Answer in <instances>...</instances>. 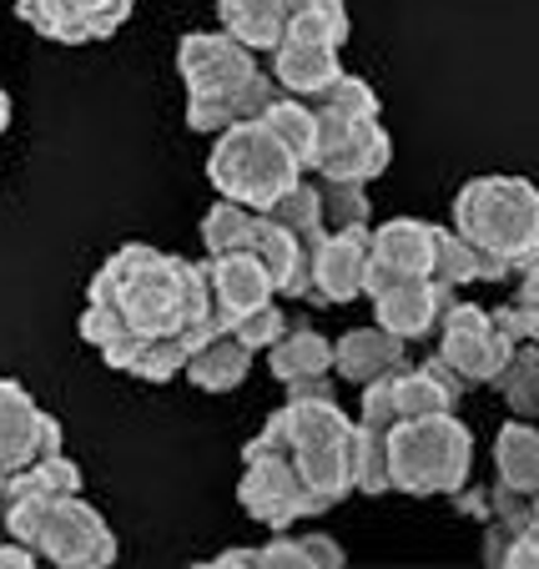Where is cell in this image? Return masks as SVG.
<instances>
[{
	"label": "cell",
	"instance_id": "cell-1",
	"mask_svg": "<svg viewBox=\"0 0 539 569\" xmlns=\"http://www.w3.org/2000/svg\"><path fill=\"white\" fill-rule=\"evenodd\" d=\"M87 298L121 308V318L137 333H177L187 343V353L202 338H212L217 328H227L202 262L157 252L147 242H127L121 252H111L101 262V272L91 278Z\"/></svg>",
	"mask_w": 539,
	"mask_h": 569
},
{
	"label": "cell",
	"instance_id": "cell-2",
	"mask_svg": "<svg viewBox=\"0 0 539 569\" xmlns=\"http://www.w3.org/2000/svg\"><path fill=\"white\" fill-rule=\"evenodd\" d=\"M177 71L187 81V127L192 131H222L232 121H252L278 97L272 71L258 66V51L227 31H192L177 46Z\"/></svg>",
	"mask_w": 539,
	"mask_h": 569
},
{
	"label": "cell",
	"instance_id": "cell-3",
	"mask_svg": "<svg viewBox=\"0 0 539 569\" xmlns=\"http://www.w3.org/2000/svg\"><path fill=\"white\" fill-rule=\"evenodd\" d=\"M242 453H292L308 495L323 509L353 495V419L333 393H288Z\"/></svg>",
	"mask_w": 539,
	"mask_h": 569
},
{
	"label": "cell",
	"instance_id": "cell-4",
	"mask_svg": "<svg viewBox=\"0 0 539 569\" xmlns=\"http://www.w3.org/2000/svg\"><path fill=\"white\" fill-rule=\"evenodd\" d=\"M453 232L469 237L485 282H505L539 258V187L525 177H475L453 197Z\"/></svg>",
	"mask_w": 539,
	"mask_h": 569
},
{
	"label": "cell",
	"instance_id": "cell-5",
	"mask_svg": "<svg viewBox=\"0 0 539 569\" xmlns=\"http://www.w3.org/2000/svg\"><path fill=\"white\" fill-rule=\"evenodd\" d=\"M6 535L31 545L46 565L66 569H101L117 559V535L101 519V509H91L81 495H56V499H6Z\"/></svg>",
	"mask_w": 539,
	"mask_h": 569
},
{
	"label": "cell",
	"instance_id": "cell-6",
	"mask_svg": "<svg viewBox=\"0 0 539 569\" xmlns=\"http://www.w3.org/2000/svg\"><path fill=\"white\" fill-rule=\"evenodd\" d=\"M475 469V433L459 413H423L389 429V479L399 495H459Z\"/></svg>",
	"mask_w": 539,
	"mask_h": 569
},
{
	"label": "cell",
	"instance_id": "cell-7",
	"mask_svg": "<svg viewBox=\"0 0 539 569\" xmlns=\"http://www.w3.org/2000/svg\"><path fill=\"white\" fill-rule=\"evenodd\" d=\"M298 177H302L298 157L272 137L262 117L222 127L212 157H207V182L217 187V197H232V202L252 207V212H268Z\"/></svg>",
	"mask_w": 539,
	"mask_h": 569
},
{
	"label": "cell",
	"instance_id": "cell-8",
	"mask_svg": "<svg viewBox=\"0 0 539 569\" xmlns=\"http://www.w3.org/2000/svg\"><path fill=\"white\" fill-rule=\"evenodd\" d=\"M238 505L268 529H292V525H302V519L328 515V509L308 495V483H302L292 453H242Z\"/></svg>",
	"mask_w": 539,
	"mask_h": 569
},
{
	"label": "cell",
	"instance_id": "cell-9",
	"mask_svg": "<svg viewBox=\"0 0 539 569\" xmlns=\"http://www.w3.org/2000/svg\"><path fill=\"white\" fill-rule=\"evenodd\" d=\"M318 111V177H338V182H373L393 161V141L378 117H338V111Z\"/></svg>",
	"mask_w": 539,
	"mask_h": 569
},
{
	"label": "cell",
	"instance_id": "cell-10",
	"mask_svg": "<svg viewBox=\"0 0 539 569\" xmlns=\"http://www.w3.org/2000/svg\"><path fill=\"white\" fill-rule=\"evenodd\" d=\"M433 333H439V358L465 378V383H495L499 368H505V358L515 353V343L499 333L495 312L479 308V302L453 298L449 308H443V318H439Z\"/></svg>",
	"mask_w": 539,
	"mask_h": 569
},
{
	"label": "cell",
	"instance_id": "cell-11",
	"mask_svg": "<svg viewBox=\"0 0 539 569\" xmlns=\"http://www.w3.org/2000/svg\"><path fill=\"white\" fill-rule=\"evenodd\" d=\"M131 6L137 0H16V16L31 31H41L46 41L87 46V41L117 36L127 26Z\"/></svg>",
	"mask_w": 539,
	"mask_h": 569
},
{
	"label": "cell",
	"instance_id": "cell-12",
	"mask_svg": "<svg viewBox=\"0 0 539 569\" xmlns=\"http://www.w3.org/2000/svg\"><path fill=\"white\" fill-rule=\"evenodd\" d=\"M433 237L439 227L419 222V217H393L373 232L368 248V272H363V298H373L378 288H389L399 278H429L433 272Z\"/></svg>",
	"mask_w": 539,
	"mask_h": 569
},
{
	"label": "cell",
	"instance_id": "cell-13",
	"mask_svg": "<svg viewBox=\"0 0 539 569\" xmlns=\"http://www.w3.org/2000/svg\"><path fill=\"white\" fill-rule=\"evenodd\" d=\"M368 248H373V232H368V227L318 232L313 237V288H308V298L328 302V308H343V302L363 298Z\"/></svg>",
	"mask_w": 539,
	"mask_h": 569
},
{
	"label": "cell",
	"instance_id": "cell-14",
	"mask_svg": "<svg viewBox=\"0 0 539 569\" xmlns=\"http://www.w3.org/2000/svg\"><path fill=\"white\" fill-rule=\"evenodd\" d=\"M46 453H61V423L16 378H0V459L6 469L16 473Z\"/></svg>",
	"mask_w": 539,
	"mask_h": 569
},
{
	"label": "cell",
	"instance_id": "cell-15",
	"mask_svg": "<svg viewBox=\"0 0 539 569\" xmlns=\"http://www.w3.org/2000/svg\"><path fill=\"white\" fill-rule=\"evenodd\" d=\"M368 302H373L378 328H389L403 343H413V338H429L433 328H439L443 308L453 302V288H443V282H433V278H399V282H389V288H378Z\"/></svg>",
	"mask_w": 539,
	"mask_h": 569
},
{
	"label": "cell",
	"instance_id": "cell-16",
	"mask_svg": "<svg viewBox=\"0 0 539 569\" xmlns=\"http://www.w3.org/2000/svg\"><path fill=\"white\" fill-rule=\"evenodd\" d=\"M207 268V282H212V298H217V312H222V322L242 318V312L262 308V302L278 298V282H272V272L258 262V252H217V258L202 262Z\"/></svg>",
	"mask_w": 539,
	"mask_h": 569
},
{
	"label": "cell",
	"instance_id": "cell-17",
	"mask_svg": "<svg viewBox=\"0 0 539 569\" xmlns=\"http://www.w3.org/2000/svg\"><path fill=\"white\" fill-rule=\"evenodd\" d=\"M272 81H278L288 97L313 101L343 76V61H338V46H313V41H278L272 46Z\"/></svg>",
	"mask_w": 539,
	"mask_h": 569
},
{
	"label": "cell",
	"instance_id": "cell-18",
	"mask_svg": "<svg viewBox=\"0 0 539 569\" xmlns=\"http://www.w3.org/2000/svg\"><path fill=\"white\" fill-rule=\"evenodd\" d=\"M403 338L389 333V328H378V322H368V328H348L343 338L333 343V368L338 378H348V383H373V378L393 373V368H403L409 358H403Z\"/></svg>",
	"mask_w": 539,
	"mask_h": 569
},
{
	"label": "cell",
	"instance_id": "cell-19",
	"mask_svg": "<svg viewBox=\"0 0 539 569\" xmlns=\"http://www.w3.org/2000/svg\"><path fill=\"white\" fill-rule=\"evenodd\" d=\"M465 378L453 373L439 353L429 363H403L393 373V398H399L403 419H423V413H453V403L465 398Z\"/></svg>",
	"mask_w": 539,
	"mask_h": 569
},
{
	"label": "cell",
	"instance_id": "cell-20",
	"mask_svg": "<svg viewBox=\"0 0 539 569\" xmlns=\"http://www.w3.org/2000/svg\"><path fill=\"white\" fill-rule=\"evenodd\" d=\"M248 368H252V348L242 343L232 328H217L212 338H202V343L187 353L182 373L192 378L202 393H232V388L248 378Z\"/></svg>",
	"mask_w": 539,
	"mask_h": 569
},
{
	"label": "cell",
	"instance_id": "cell-21",
	"mask_svg": "<svg viewBox=\"0 0 539 569\" xmlns=\"http://www.w3.org/2000/svg\"><path fill=\"white\" fill-rule=\"evenodd\" d=\"M495 483L539 499V429L535 419H509L495 433Z\"/></svg>",
	"mask_w": 539,
	"mask_h": 569
},
{
	"label": "cell",
	"instance_id": "cell-22",
	"mask_svg": "<svg viewBox=\"0 0 539 569\" xmlns=\"http://www.w3.org/2000/svg\"><path fill=\"white\" fill-rule=\"evenodd\" d=\"M268 368L282 388L308 383V378H328L333 373V343H328L318 328L298 322V328H288V333L268 348Z\"/></svg>",
	"mask_w": 539,
	"mask_h": 569
},
{
	"label": "cell",
	"instance_id": "cell-23",
	"mask_svg": "<svg viewBox=\"0 0 539 569\" xmlns=\"http://www.w3.org/2000/svg\"><path fill=\"white\" fill-rule=\"evenodd\" d=\"M262 121H268L272 137L298 157L302 172H313V157H318V111H313V101L278 91V97L268 101V111H262Z\"/></svg>",
	"mask_w": 539,
	"mask_h": 569
},
{
	"label": "cell",
	"instance_id": "cell-24",
	"mask_svg": "<svg viewBox=\"0 0 539 569\" xmlns=\"http://www.w3.org/2000/svg\"><path fill=\"white\" fill-rule=\"evenodd\" d=\"M217 16H222V31L238 36L248 51H272L288 26L282 0H217Z\"/></svg>",
	"mask_w": 539,
	"mask_h": 569
},
{
	"label": "cell",
	"instance_id": "cell-25",
	"mask_svg": "<svg viewBox=\"0 0 539 569\" xmlns=\"http://www.w3.org/2000/svg\"><path fill=\"white\" fill-rule=\"evenodd\" d=\"M495 388L515 419H539V343H515V353L499 368Z\"/></svg>",
	"mask_w": 539,
	"mask_h": 569
},
{
	"label": "cell",
	"instance_id": "cell-26",
	"mask_svg": "<svg viewBox=\"0 0 539 569\" xmlns=\"http://www.w3.org/2000/svg\"><path fill=\"white\" fill-rule=\"evenodd\" d=\"M56 499V495H81V469H76L66 453H46V459L26 463V469L11 473V489H6V499Z\"/></svg>",
	"mask_w": 539,
	"mask_h": 569
},
{
	"label": "cell",
	"instance_id": "cell-27",
	"mask_svg": "<svg viewBox=\"0 0 539 569\" xmlns=\"http://www.w3.org/2000/svg\"><path fill=\"white\" fill-rule=\"evenodd\" d=\"M258 565H343V545L318 529L308 535H288V529H272L268 545H258Z\"/></svg>",
	"mask_w": 539,
	"mask_h": 569
},
{
	"label": "cell",
	"instance_id": "cell-28",
	"mask_svg": "<svg viewBox=\"0 0 539 569\" xmlns=\"http://www.w3.org/2000/svg\"><path fill=\"white\" fill-rule=\"evenodd\" d=\"M433 282H443V288H465V282H485V262H479V248L469 242V237H459L453 227H439V237H433Z\"/></svg>",
	"mask_w": 539,
	"mask_h": 569
},
{
	"label": "cell",
	"instance_id": "cell-29",
	"mask_svg": "<svg viewBox=\"0 0 539 569\" xmlns=\"http://www.w3.org/2000/svg\"><path fill=\"white\" fill-rule=\"evenodd\" d=\"M252 222H258V212L242 202H232V197H222V202L207 207L202 217V248L207 258H217V252H242L252 237Z\"/></svg>",
	"mask_w": 539,
	"mask_h": 569
},
{
	"label": "cell",
	"instance_id": "cell-30",
	"mask_svg": "<svg viewBox=\"0 0 539 569\" xmlns=\"http://www.w3.org/2000/svg\"><path fill=\"white\" fill-rule=\"evenodd\" d=\"M353 489L363 495H389V429H368L353 419Z\"/></svg>",
	"mask_w": 539,
	"mask_h": 569
},
{
	"label": "cell",
	"instance_id": "cell-31",
	"mask_svg": "<svg viewBox=\"0 0 539 569\" xmlns=\"http://www.w3.org/2000/svg\"><path fill=\"white\" fill-rule=\"evenodd\" d=\"M182 368H187V343L177 333H147L127 373L141 378V383H167V378H177Z\"/></svg>",
	"mask_w": 539,
	"mask_h": 569
},
{
	"label": "cell",
	"instance_id": "cell-32",
	"mask_svg": "<svg viewBox=\"0 0 539 569\" xmlns=\"http://www.w3.org/2000/svg\"><path fill=\"white\" fill-rule=\"evenodd\" d=\"M268 217H278V222L292 227L298 237L328 232V227H323V192H318V182H308V177H298V182H292L288 192L268 207Z\"/></svg>",
	"mask_w": 539,
	"mask_h": 569
},
{
	"label": "cell",
	"instance_id": "cell-33",
	"mask_svg": "<svg viewBox=\"0 0 539 569\" xmlns=\"http://www.w3.org/2000/svg\"><path fill=\"white\" fill-rule=\"evenodd\" d=\"M318 192H323V227L328 232H343V227H368V192L363 182H338V177H318Z\"/></svg>",
	"mask_w": 539,
	"mask_h": 569
},
{
	"label": "cell",
	"instance_id": "cell-34",
	"mask_svg": "<svg viewBox=\"0 0 539 569\" xmlns=\"http://www.w3.org/2000/svg\"><path fill=\"white\" fill-rule=\"evenodd\" d=\"M282 41H313V46H338L348 41V11L343 6H308V11L288 16L282 26Z\"/></svg>",
	"mask_w": 539,
	"mask_h": 569
},
{
	"label": "cell",
	"instance_id": "cell-35",
	"mask_svg": "<svg viewBox=\"0 0 539 569\" xmlns=\"http://www.w3.org/2000/svg\"><path fill=\"white\" fill-rule=\"evenodd\" d=\"M313 107L323 111H338V117H378V91L368 87L363 76H338L333 87L323 91V97H313Z\"/></svg>",
	"mask_w": 539,
	"mask_h": 569
},
{
	"label": "cell",
	"instance_id": "cell-36",
	"mask_svg": "<svg viewBox=\"0 0 539 569\" xmlns=\"http://www.w3.org/2000/svg\"><path fill=\"white\" fill-rule=\"evenodd\" d=\"M227 328H232V333H238L242 343L252 348V353H268V348L278 343L282 333H288V318H282L278 298H272V302H262V308H252V312H242V318H232Z\"/></svg>",
	"mask_w": 539,
	"mask_h": 569
},
{
	"label": "cell",
	"instance_id": "cell-37",
	"mask_svg": "<svg viewBox=\"0 0 539 569\" xmlns=\"http://www.w3.org/2000/svg\"><path fill=\"white\" fill-rule=\"evenodd\" d=\"M393 373H399V368H393ZM393 373L363 383V409H358V423H368V429H393V423L403 419L399 398H393Z\"/></svg>",
	"mask_w": 539,
	"mask_h": 569
},
{
	"label": "cell",
	"instance_id": "cell-38",
	"mask_svg": "<svg viewBox=\"0 0 539 569\" xmlns=\"http://www.w3.org/2000/svg\"><path fill=\"white\" fill-rule=\"evenodd\" d=\"M131 322L121 318V308H111V302H91L87 298V312H81V338H87L91 348H107L111 338H121Z\"/></svg>",
	"mask_w": 539,
	"mask_h": 569
},
{
	"label": "cell",
	"instance_id": "cell-39",
	"mask_svg": "<svg viewBox=\"0 0 539 569\" xmlns=\"http://www.w3.org/2000/svg\"><path fill=\"white\" fill-rule=\"evenodd\" d=\"M495 322H499V333H505L509 343H539V308L505 302V308H495Z\"/></svg>",
	"mask_w": 539,
	"mask_h": 569
},
{
	"label": "cell",
	"instance_id": "cell-40",
	"mask_svg": "<svg viewBox=\"0 0 539 569\" xmlns=\"http://www.w3.org/2000/svg\"><path fill=\"white\" fill-rule=\"evenodd\" d=\"M509 302H519V308H539V258L515 272V298Z\"/></svg>",
	"mask_w": 539,
	"mask_h": 569
},
{
	"label": "cell",
	"instance_id": "cell-41",
	"mask_svg": "<svg viewBox=\"0 0 539 569\" xmlns=\"http://www.w3.org/2000/svg\"><path fill=\"white\" fill-rule=\"evenodd\" d=\"M31 565H41V555H36L31 545H21V539H0V569H31Z\"/></svg>",
	"mask_w": 539,
	"mask_h": 569
},
{
	"label": "cell",
	"instance_id": "cell-42",
	"mask_svg": "<svg viewBox=\"0 0 539 569\" xmlns=\"http://www.w3.org/2000/svg\"><path fill=\"white\" fill-rule=\"evenodd\" d=\"M11 127V97H6V91H0V131Z\"/></svg>",
	"mask_w": 539,
	"mask_h": 569
},
{
	"label": "cell",
	"instance_id": "cell-43",
	"mask_svg": "<svg viewBox=\"0 0 539 569\" xmlns=\"http://www.w3.org/2000/svg\"><path fill=\"white\" fill-rule=\"evenodd\" d=\"M6 489H11V469H6V459H0V505H6Z\"/></svg>",
	"mask_w": 539,
	"mask_h": 569
},
{
	"label": "cell",
	"instance_id": "cell-44",
	"mask_svg": "<svg viewBox=\"0 0 539 569\" xmlns=\"http://www.w3.org/2000/svg\"><path fill=\"white\" fill-rule=\"evenodd\" d=\"M535 509H539V499H535Z\"/></svg>",
	"mask_w": 539,
	"mask_h": 569
}]
</instances>
